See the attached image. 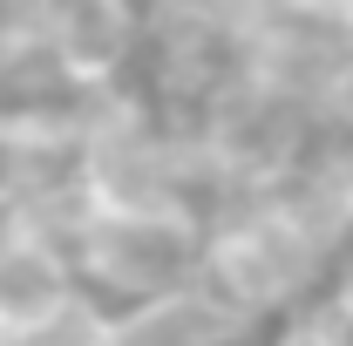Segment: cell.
Segmentation results:
<instances>
[{
    "mask_svg": "<svg viewBox=\"0 0 353 346\" xmlns=\"http://www.w3.org/2000/svg\"><path fill=\"white\" fill-rule=\"evenodd\" d=\"M224 346H265V333H238V340H224Z\"/></svg>",
    "mask_w": 353,
    "mask_h": 346,
    "instance_id": "obj_11",
    "label": "cell"
},
{
    "mask_svg": "<svg viewBox=\"0 0 353 346\" xmlns=\"http://www.w3.org/2000/svg\"><path fill=\"white\" fill-rule=\"evenodd\" d=\"M109 319H116V312L82 292V299H68L48 326H34L28 340H14V346H109Z\"/></svg>",
    "mask_w": 353,
    "mask_h": 346,
    "instance_id": "obj_5",
    "label": "cell"
},
{
    "mask_svg": "<svg viewBox=\"0 0 353 346\" xmlns=\"http://www.w3.org/2000/svg\"><path fill=\"white\" fill-rule=\"evenodd\" d=\"M265 346H353V319L333 312L326 299H312L299 312H285V319H272Z\"/></svg>",
    "mask_w": 353,
    "mask_h": 346,
    "instance_id": "obj_6",
    "label": "cell"
},
{
    "mask_svg": "<svg viewBox=\"0 0 353 346\" xmlns=\"http://www.w3.org/2000/svg\"><path fill=\"white\" fill-rule=\"evenodd\" d=\"M224 7H238V14H259V7H272V0H224Z\"/></svg>",
    "mask_w": 353,
    "mask_h": 346,
    "instance_id": "obj_10",
    "label": "cell"
},
{
    "mask_svg": "<svg viewBox=\"0 0 353 346\" xmlns=\"http://www.w3.org/2000/svg\"><path fill=\"white\" fill-rule=\"evenodd\" d=\"M319 299L353 319V245H340V258H333V272H326V292H319Z\"/></svg>",
    "mask_w": 353,
    "mask_h": 346,
    "instance_id": "obj_8",
    "label": "cell"
},
{
    "mask_svg": "<svg viewBox=\"0 0 353 346\" xmlns=\"http://www.w3.org/2000/svg\"><path fill=\"white\" fill-rule=\"evenodd\" d=\"M7 7H34V0H7Z\"/></svg>",
    "mask_w": 353,
    "mask_h": 346,
    "instance_id": "obj_13",
    "label": "cell"
},
{
    "mask_svg": "<svg viewBox=\"0 0 353 346\" xmlns=\"http://www.w3.org/2000/svg\"><path fill=\"white\" fill-rule=\"evenodd\" d=\"M68 299H82L68 238L28 211H0V326L14 340H28Z\"/></svg>",
    "mask_w": 353,
    "mask_h": 346,
    "instance_id": "obj_4",
    "label": "cell"
},
{
    "mask_svg": "<svg viewBox=\"0 0 353 346\" xmlns=\"http://www.w3.org/2000/svg\"><path fill=\"white\" fill-rule=\"evenodd\" d=\"M340 224L312 197L306 183L292 190H245L224 197L204 217V258H197V285L245 326L265 333L272 319L299 312L326 292V272L340 258Z\"/></svg>",
    "mask_w": 353,
    "mask_h": 346,
    "instance_id": "obj_1",
    "label": "cell"
},
{
    "mask_svg": "<svg viewBox=\"0 0 353 346\" xmlns=\"http://www.w3.org/2000/svg\"><path fill=\"white\" fill-rule=\"evenodd\" d=\"M292 7H326V14H353V0H292Z\"/></svg>",
    "mask_w": 353,
    "mask_h": 346,
    "instance_id": "obj_9",
    "label": "cell"
},
{
    "mask_svg": "<svg viewBox=\"0 0 353 346\" xmlns=\"http://www.w3.org/2000/svg\"><path fill=\"white\" fill-rule=\"evenodd\" d=\"M68 258L88 299L143 305L197 285V258H204V217L197 211H150V217H88L75 211L68 224Z\"/></svg>",
    "mask_w": 353,
    "mask_h": 346,
    "instance_id": "obj_2",
    "label": "cell"
},
{
    "mask_svg": "<svg viewBox=\"0 0 353 346\" xmlns=\"http://www.w3.org/2000/svg\"><path fill=\"white\" fill-rule=\"evenodd\" d=\"M34 34L68 88L109 95V88H130L150 54V7L143 0H34Z\"/></svg>",
    "mask_w": 353,
    "mask_h": 346,
    "instance_id": "obj_3",
    "label": "cell"
},
{
    "mask_svg": "<svg viewBox=\"0 0 353 346\" xmlns=\"http://www.w3.org/2000/svg\"><path fill=\"white\" fill-rule=\"evenodd\" d=\"M28 190H34V150L14 130H0V211H14Z\"/></svg>",
    "mask_w": 353,
    "mask_h": 346,
    "instance_id": "obj_7",
    "label": "cell"
},
{
    "mask_svg": "<svg viewBox=\"0 0 353 346\" xmlns=\"http://www.w3.org/2000/svg\"><path fill=\"white\" fill-rule=\"evenodd\" d=\"M0 346H14V333H7V326H0Z\"/></svg>",
    "mask_w": 353,
    "mask_h": 346,
    "instance_id": "obj_12",
    "label": "cell"
}]
</instances>
